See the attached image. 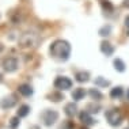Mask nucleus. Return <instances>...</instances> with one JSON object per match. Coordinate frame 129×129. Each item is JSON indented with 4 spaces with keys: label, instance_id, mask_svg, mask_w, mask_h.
I'll return each mask as SVG.
<instances>
[{
    "label": "nucleus",
    "instance_id": "f257e3e1",
    "mask_svg": "<svg viewBox=\"0 0 129 129\" xmlns=\"http://www.w3.org/2000/svg\"><path fill=\"white\" fill-rule=\"evenodd\" d=\"M52 58L58 62H65L71 56V44L65 40H56L49 46Z\"/></svg>",
    "mask_w": 129,
    "mask_h": 129
},
{
    "label": "nucleus",
    "instance_id": "f03ea898",
    "mask_svg": "<svg viewBox=\"0 0 129 129\" xmlns=\"http://www.w3.org/2000/svg\"><path fill=\"white\" fill-rule=\"evenodd\" d=\"M38 42H40V37L33 31L23 33L19 38V46L22 49H34V48H37Z\"/></svg>",
    "mask_w": 129,
    "mask_h": 129
},
{
    "label": "nucleus",
    "instance_id": "7ed1b4c3",
    "mask_svg": "<svg viewBox=\"0 0 129 129\" xmlns=\"http://www.w3.org/2000/svg\"><path fill=\"white\" fill-rule=\"evenodd\" d=\"M105 117H106L109 125L113 126V128H118L121 124H122V114H121V111L118 109H116V107L107 110L106 114H105Z\"/></svg>",
    "mask_w": 129,
    "mask_h": 129
},
{
    "label": "nucleus",
    "instance_id": "20e7f679",
    "mask_svg": "<svg viewBox=\"0 0 129 129\" xmlns=\"http://www.w3.org/2000/svg\"><path fill=\"white\" fill-rule=\"evenodd\" d=\"M58 111L57 110H52V109H45L41 113V121L45 126H52L56 124V121H58Z\"/></svg>",
    "mask_w": 129,
    "mask_h": 129
},
{
    "label": "nucleus",
    "instance_id": "39448f33",
    "mask_svg": "<svg viewBox=\"0 0 129 129\" xmlns=\"http://www.w3.org/2000/svg\"><path fill=\"white\" fill-rule=\"evenodd\" d=\"M53 86L58 91H68L69 88H72V80L67 76H57L53 82Z\"/></svg>",
    "mask_w": 129,
    "mask_h": 129
},
{
    "label": "nucleus",
    "instance_id": "423d86ee",
    "mask_svg": "<svg viewBox=\"0 0 129 129\" xmlns=\"http://www.w3.org/2000/svg\"><path fill=\"white\" fill-rule=\"evenodd\" d=\"M2 67H3V69H4L7 74H12V72H15L16 69H18V67H19L18 58H15V57L4 58L3 62H2Z\"/></svg>",
    "mask_w": 129,
    "mask_h": 129
},
{
    "label": "nucleus",
    "instance_id": "0eeeda50",
    "mask_svg": "<svg viewBox=\"0 0 129 129\" xmlns=\"http://www.w3.org/2000/svg\"><path fill=\"white\" fill-rule=\"evenodd\" d=\"M16 103H18V98H16L15 94H10V95L4 96L3 99H0V107H2L3 110L12 109Z\"/></svg>",
    "mask_w": 129,
    "mask_h": 129
},
{
    "label": "nucleus",
    "instance_id": "6e6552de",
    "mask_svg": "<svg viewBox=\"0 0 129 129\" xmlns=\"http://www.w3.org/2000/svg\"><path fill=\"white\" fill-rule=\"evenodd\" d=\"M79 120L82 121V124H83V125H86V126H91V125H95L96 122H98L96 120H94L92 116H91V113H90V111H87V110L80 111V114H79Z\"/></svg>",
    "mask_w": 129,
    "mask_h": 129
},
{
    "label": "nucleus",
    "instance_id": "1a4fd4ad",
    "mask_svg": "<svg viewBox=\"0 0 129 129\" xmlns=\"http://www.w3.org/2000/svg\"><path fill=\"white\" fill-rule=\"evenodd\" d=\"M99 49L106 57H110V56H113V53H114V46L109 42V41H102Z\"/></svg>",
    "mask_w": 129,
    "mask_h": 129
},
{
    "label": "nucleus",
    "instance_id": "9d476101",
    "mask_svg": "<svg viewBox=\"0 0 129 129\" xmlns=\"http://www.w3.org/2000/svg\"><path fill=\"white\" fill-rule=\"evenodd\" d=\"M64 113H65V116L69 117V118L75 117V114L78 113V106H76V103H74V102L67 103L64 107Z\"/></svg>",
    "mask_w": 129,
    "mask_h": 129
},
{
    "label": "nucleus",
    "instance_id": "9b49d317",
    "mask_svg": "<svg viewBox=\"0 0 129 129\" xmlns=\"http://www.w3.org/2000/svg\"><path fill=\"white\" fill-rule=\"evenodd\" d=\"M90 78H91V75H90L88 71H79L75 75V80L78 83H87L90 80Z\"/></svg>",
    "mask_w": 129,
    "mask_h": 129
},
{
    "label": "nucleus",
    "instance_id": "f8f14e48",
    "mask_svg": "<svg viewBox=\"0 0 129 129\" xmlns=\"http://www.w3.org/2000/svg\"><path fill=\"white\" fill-rule=\"evenodd\" d=\"M18 91L20 95H23V96H31L34 94V90H33V87H31L30 84H20L18 87Z\"/></svg>",
    "mask_w": 129,
    "mask_h": 129
},
{
    "label": "nucleus",
    "instance_id": "ddd939ff",
    "mask_svg": "<svg viewBox=\"0 0 129 129\" xmlns=\"http://www.w3.org/2000/svg\"><path fill=\"white\" fill-rule=\"evenodd\" d=\"M86 90L82 88V87H78V88H75L74 91H72V99L75 101V102H79V101L84 99L86 96Z\"/></svg>",
    "mask_w": 129,
    "mask_h": 129
},
{
    "label": "nucleus",
    "instance_id": "4468645a",
    "mask_svg": "<svg viewBox=\"0 0 129 129\" xmlns=\"http://www.w3.org/2000/svg\"><path fill=\"white\" fill-rule=\"evenodd\" d=\"M30 110H31V109H30L29 105H20L18 111H16V116L20 117V118L27 117V116H29V113H30Z\"/></svg>",
    "mask_w": 129,
    "mask_h": 129
},
{
    "label": "nucleus",
    "instance_id": "2eb2a0df",
    "mask_svg": "<svg viewBox=\"0 0 129 129\" xmlns=\"http://www.w3.org/2000/svg\"><path fill=\"white\" fill-rule=\"evenodd\" d=\"M122 94H124V90H122V87H114V88H111L110 90V98L111 99H118V98H121L122 96Z\"/></svg>",
    "mask_w": 129,
    "mask_h": 129
},
{
    "label": "nucleus",
    "instance_id": "dca6fc26",
    "mask_svg": "<svg viewBox=\"0 0 129 129\" xmlns=\"http://www.w3.org/2000/svg\"><path fill=\"white\" fill-rule=\"evenodd\" d=\"M113 65H114V69L117 72H125V69H126V65H125V62L121 58H114Z\"/></svg>",
    "mask_w": 129,
    "mask_h": 129
},
{
    "label": "nucleus",
    "instance_id": "f3484780",
    "mask_svg": "<svg viewBox=\"0 0 129 129\" xmlns=\"http://www.w3.org/2000/svg\"><path fill=\"white\" fill-rule=\"evenodd\" d=\"M94 84L96 87H109L110 86V80L105 79L103 76H98V78H95L94 80Z\"/></svg>",
    "mask_w": 129,
    "mask_h": 129
},
{
    "label": "nucleus",
    "instance_id": "a211bd4d",
    "mask_svg": "<svg viewBox=\"0 0 129 129\" xmlns=\"http://www.w3.org/2000/svg\"><path fill=\"white\" fill-rule=\"evenodd\" d=\"M88 95L91 96V99H94V101H101V99L103 98L102 92H101L98 88H90V91H88Z\"/></svg>",
    "mask_w": 129,
    "mask_h": 129
},
{
    "label": "nucleus",
    "instance_id": "6ab92c4d",
    "mask_svg": "<svg viewBox=\"0 0 129 129\" xmlns=\"http://www.w3.org/2000/svg\"><path fill=\"white\" fill-rule=\"evenodd\" d=\"M98 34H99L101 37H109L110 34H111V26H110V25H105V26H102V27L99 29Z\"/></svg>",
    "mask_w": 129,
    "mask_h": 129
},
{
    "label": "nucleus",
    "instance_id": "aec40b11",
    "mask_svg": "<svg viewBox=\"0 0 129 129\" xmlns=\"http://www.w3.org/2000/svg\"><path fill=\"white\" fill-rule=\"evenodd\" d=\"M101 6H102V10L105 12H113L114 11V7L109 0H102V2H101Z\"/></svg>",
    "mask_w": 129,
    "mask_h": 129
},
{
    "label": "nucleus",
    "instance_id": "412c9836",
    "mask_svg": "<svg viewBox=\"0 0 129 129\" xmlns=\"http://www.w3.org/2000/svg\"><path fill=\"white\" fill-rule=\"evenodd\" d=\"M86 110L87 111H90V113H91V114H94V113H99V110H101V106H99V105H95V103H88V105H87V107H86Z\"/></svg>",
    "mask_w": 129,
    "mask_h": 129
},
{
    "label": "nucleus",
    "instance_id": "4be33fe9",
    "mask_svg": "<svg viewBox=\"0 0 129 129\" xmlns=\"http://www.w3.org/2000/svg\"><path fill=\"white\" fill-rule=\"evenodd\" d=\"M48 98H49V101H53V102H60L61 99H64V96L60 92H52L48 95Z\"/></svg>",
    "mask_w": 129,
    "mask_h": 129
},
{
    "label": "nucleus",
    "instance_id": "5701e85b",
    "mask_svg": "<svg viewBox=\"0 0 129 129\" xmlns=\"http://www.w3.org/2000/svg\"><path fill=\"white\" fill-rule=\"evenodd\" d=\"M19 118H20V117H18V116H16V117H12L11 120H10V122H8V126L11 128V129H16V128L19 126V122H20Z\"/></svg>",
    "mask_w": 129,
    "mask_h": 129
},
{
    "label": "nucleus",
    "instance_id": "b1692460",
    "mask_svg": "<svg viewBox=\"0 0 129 129\" xmlns=\"http://www.w3.org/2000/svg\"><path fill=\"white\" fill-rule=\"evenodd\" d=\"M74 128H75V125H74L72 121H64L58 129H74Z\"/></svg>",
    "mask_w": 129,
    "mask_h": 129
},
{
    "label": "nucleus",
    "instance_id": "393cba45",
    "mask_svg": "<svg viewBox=\"0 0 129 129\" xmlns=\"http://www.w3.org/2000/svg\"><path fill=\"white\" fill-rule=\"evenodd\" d=\"M122 6L125 7V8L129 10V0H124V2H122Z\"/></svg>",
    "mask_w": 129,
    "mask_h": 129
},
{
    "label": "nucleus",
    "instance_id": "a878e982",
    "mask_svg": "<svg viewBox=\"0 0 129 129\" xmlns=\"http://www.w3.org/2000/svg\"><path fill=\"white\" fill-rule=\"evenodd\" d=\"M125 26L129 29V16H126V18H125Z\"/></svg>",
    "mask_w": 129,
    "mask_h": 129
},
{
    "label": "nucleus",
    "instance_id": "bb28decb",
    "mask_svg": "<svg viewBox=\"0 0 129 129\" xmlns=\"http://www.w3.org/2000/svg\"><path fill=\"white\" fill-rule=\"evenodd\" d=\"M3 50H4V45H3V44H0V53H2Z\"/></svg>",
    "mask_w": 129,
    "mask_h": 129
},
{
    "label": "nucleus",
    "instance_id": "cd10ccee",
    "mask_svg": "<svg viewBox=\"0 0 129 129\" xmlns=\"http://www.w3.org/2000/svg\"><path fill=\"white\" fill-rule=\"evenodd\" d=\"M126 98L129 99V88H128V91H126Z\"/></svg>",
    "mask_w": 129,
    "mask_h": 129
},
{
    "label": "nucleus",
    "instance_id": "c85d7f7f",
    "mask_svg": "<svg viewBox=\"0 0 129 129\" xmlns=\"http://www.w3.org/2000/svg\"><path fill=\"white\" fill-rule=\"evenodd\" d=\"M3 82V76H2V74H0V83Z\"/></svg>",
    "mask_w": 129,
    "mask_h": 129
},
{
    "label": "nucleus",
    "instance_id": "c756f323",
    "mask_svg": "<svg viewBox=\"0 0 129 129\" xmlns=\"http://www.w3.org/2000/svg\"><path fill=\"white\" fill-rule=\"evenodd\" d=\"M82 129H88V128H82Z\"/></svg>",
    "mask_w": 129,
    "mask_h": 129
},
{
    "label": "nucleus",
    "instance_id": "7c9ffc66",
    "mask_svg": "<svg viewBox=\"0 0 129 129\" xmlns=\"http://www.w3.org/2000/svg\"><path fill=\"white\" fill-rule=\"evenodd\" d=\"M125 129H129V128H125Z\"/></svg>",
    "mask_w": 129,
    "mask_h": 129
}]
</instances>
